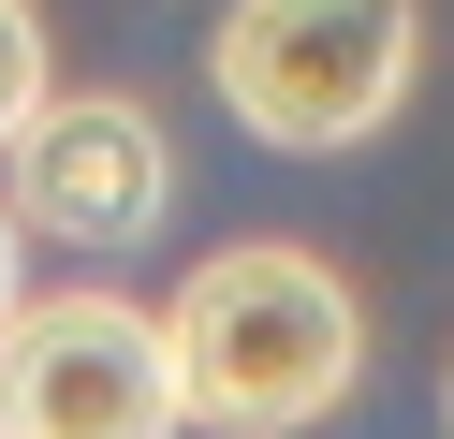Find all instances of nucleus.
<instances>
[{"label": "nucleus", "mask_w": 454, "mask_h": 439, "mask_svg": "<svg viewBox=\"0 0 454 439\" xmlns=\"http://www.w3.org/2000/svg\"><path fill=\"white\" fill-rule=\"evenodd\" d=\"M161 366H176V425L294 439V425H323V410L352 396L366 322H352V293H337L323 249L249 234V249H206V263L176 278V308H161Z\"/></svg>", "instance_id": "f257e3e1"}, {"label": "nucleus", "mask_w": 454, "mask_h": 439, "mask_svg": "<svg viewBox=\"0 0 454 439\" xmlns=\"http://www.w3.org/2000/svg\"><path fill=\"white\" fill-rule=\"evenodd\" d=\"M220 103L264 146H366L425 74V0H235L206 44Z\"/></svg>", "instance_id": "f03ea898"}, {"label": "nucleus", "mask_w": 454, "mask_h": 439, "mask_svg": "<svg viewBox=\"0 0 454 439\" xmlns=\"http://www.w3.org/2000/svg\"><path fill=\"white\" fill-rule=\"evenodd\" d=\"M0 439H176L161 308L132 293H44L0 322Z\"/></svg>", "instance_id": "7ed1b4c3"}, {"label": "nucleus", "mask_w": 454, "mask_h": 439, "mask_svg": "<svg viewBox=\"0 0 454 439\" xmlns=\"http://www.w3.org/2000/svg\"><path fill=\"white\" fill-rule=\"evenodd\" d=\"M0 161H15V191H0V205H15V234H74V249H132V234L176 205V146H161V117L118 103V88L44 103Z\"/></svg>", "instance_id": "20e7f679"}, {"label": "nucleus", "mask_w": 454, "mask_h": 439, "mask_svg": "<svg viewBox=\"0 0 454 439\" xmlns=\"http://www.w3.org/2000/svg\"><path fill=\"white\" fill-rule=\"evenodd\" d=\"M44 117V15L30 0H0V146Z\"/></svg>", "instance_id": "39448f33"}, {"label": "nucleus", "mask_w": 454, "mask_h": 439, "mask_svg": "<svg viewBox=\"0 0 454 439\" xmlns=\"http://www.w3.org/2000/svg\"><path fill=\"white\" fill-rule=\"evenodd\" d=\"M15 308H30V293H15V205H0V322H15Z\"/></svg>", "instance_id": "423d86ee"}, {"label": "nucleus", "mask_w": 454, "mask_h": 439, "mask_svg": "<svg viewBox=\"0 0 454 439\" xmlns=\"http://www.w3.org/2000/svg\"><path fill=\"white\" fill-rule=\"evenodd\" d=\"M440 410H454V380H440Z\"/></svg>", "instance_id": "0eeeda50"}]
</instances>
